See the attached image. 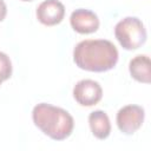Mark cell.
<instances>
[{
  "label": "cell",
  "instance_id": "6da1fadb",
  "mask_svg": "<svg viewBox=\"0 0 151 151\" xmlns=\"http://www.w3.org/2000/svg\"><path fill=\"white\" fill-rule=\"evenodd\" d=\"M76 65L90 72H106L118 61V50L110 40L87 39L78 42L73 50Z\"/></svg>",
  "mask_w": 151,
  "mask_h": 151
},
{
  "label": "cell",
  "instance_id": "7a4b0ae2",
  "mask_svg": "<svg viewBox=\"0 0 151 151\" xmlns=\"http://www.w3.org/2000/svg\"><path fill=\"white\" fill-rule=\"evenodd\" d=\"M32 119L34 125L54 140H64L71 136L74 120L64 109L47 103H40L33 107Z\"/></svg>",
  "mask_w": 151,
  "mask_h": 151
},
{
  "label": "cell",
  "instance_id": "3957f363",
  "mask_svg": "<svg viewBox=\"0 0 151 151\" xmlns=\"http://www.w3.org/2000/svg\"><path fill=\"white\" fill-rule=\"evenodd\" d=\"M114 37L123 48L132 51L139 48L146 41L147 34L142 20L136 17H126L117 22Z\"/></svg>",
  "mask_w": 151,
  "mask_h": 151
},
{
  "label": "cell",
  "instance_id": "277c9868",
  "mask_svg": "<svg viewBox=\"0 0 151 151\" xmlns=\"http://www.w3.org/2000/svg\"><path fill=\"white\" fill-rule=\"evenodd\" d=\"M145 111L139 105H126L123 106L116 117L117 126L124 134H133L143 124Z\"/></svg>",
  "mask_w": 151,
  "mask_h": 151
},
{
  "label": "cell",
  "instance_id": "5b68a950",
  "mask_svg": "<svg viewBox=\"0 0 151 151\" xmlns=\"http://www.w3.org/2000/svg\"><path fill=\"white\" fill-rule=\"evenodd\" d=\"M103 88L98 81L92 79L79 80L73 87V98L81 106H93L100 101Z\"/></svg>",
  "mask_w": 151,
  "mask_h": 151
},
{
  "label": "cell",
  "instance_id": "8992f818",
  "mask_svg": "<svg viewBox=\"0 0 151 151\" xmlns=\"http://www.w3.org/2000/svg\"><path fill=\"white\" fill-rule=\"evenodd\" d=\"M70 24L72 28L80 34L94 33L99 28L98 15L94 12L85 8H78L73 11L70 17Z\"/></svg>",
  "mask_w": 151,
  "mask_h": 151
},
{
  "label": "cell",
  "instance_id": "52a82bcc",
  "mask_svg": "<svg viewBox=\"0 0 151 151\" xmlns=\"http://www.w3.org/2000/svg\"><path fill=\"white\" fill-rule=\"evenodd\" d=\"M65 6L59 0H45L37 8V18L45 26H54L63 21Z\"/></svg>",
  "mask_w": 151,
  "mask_h": 151
},
{
  "label": "cell",
  "instance_id": "ba28073f",
  "mask_svg": "<svg viewBox=\"0 0 151 151\" xmlns=\"http://www.w3.org/2000/svg\"><path fill=\"white\" fill-rule=\"evenodd\" d=\"M129 71L133 79L139 83L149 84L151 81V63L145 54L136 55L129 64Z\"/></svg>",
  "mask_w": 151,
  "mask_h": 151
},
{
  "label": "cell",
  "instance_id": "9c48e42d",
  "mask_svg": "<svg viewBox=\"0 0 151 151\" xmlns=\"http://www.w3.org/2000/svg\"><path fill=\"white\" fill-rule=\"evenodd\" d=\"M88 124L92 134L98 139H106L111 133L110 118L101 110H96L90 113Z\"/></svg>",
  "mask_w": 151,
  "mask_h": 151
},
{
  "label": "cell",
  "instance_id": "30bf717a",
  "mask_svg": "<svg viewBox=\"0 0 151 151\" xmlns=\"http://www.w3.org/2000/svg\"><path fill=\"white\" fill-rule=\"evenodd\" d=\"M12 76V63L9 57L4 53L0 52V85L2 81L9 79Z\"/></svg>",
  "mask_w": 151,
  "mask_h": 151
},
{
  "label": "cell",
  "instance_id": "8fae6325",
  "mask_svg": "<svg viewBox=\"0 0 151 151\" xmlns=\"http://www.w3.org/2000/svg\"><path fill=\"white\" fill-rule=\"evenodd\" d=\"M7 14V7H6V4L4 0H0V21H2L5 19Z\"/></svg>",
  "mask_w": 151,
  "mask_h": 151
},
{
  "label": "cell",
  "instance_id": "7c38bea8",
  "mask_svg": "<svg viewBox=\"0 0 151 151\" xmlns=\"http://www.w3.org/2000/svg\"><path fill=\"white\" fill-rule=\"evenodd\" d=\"M21 1H33V0H21Z\"/></svg>",
  "mask_w": 151,
  "mask_h": 151
}]
</instances>
